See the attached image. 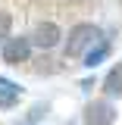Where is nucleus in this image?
<instances>
[{"mask_svg": "<svg viewBox=\"0 0 122 125\" xmlns=\"http://www.w3.org/2000/svg\"><path fill=\"white\" fill-rule=\"evenodd\" d=\"M94 44H100V28H97V25H88V22H81V25H75V28L69 31L66 56H81V53H88Z\"/></svg>", "mask_w": 122, "mask_h": 125, "instance_id": "1", "label": "nucleus"}, {"mask_svg": "<svg viewBox=\"0 0 122 125\" xmlns=\"http://www.w3.org/2000/svg\"><path fill=\"white\" fill-rule=\"evenodd\" d=\"M81 119H85V125H113L116 109H113L110 100H94V103L85 106V116Z\"/></svg>", "mask_w": 122, "mask_h": 125, "instance_id": "2", "label": "nucleus"}, {"mask_svg": "<svg viewBox=\"0 0 122 125\" xmlns=\"http://www.w3.org/2000/svg\"><path fill=\"white\" fill-rule=\"evenodd\" d=\"M60 28L53 25V22H38L34 25V31H31V44H38L41 50H50V47L60 44Z\"/></svg>", "mask_w": 122, "mask_h": 125, "instance_id": "3", "label": "nucleus"}, {"mask_svg": "<svg viewBox=\"0 0 122 125\" xmlns=\"http://www.w3.org/2000/svg\"><path fill=\"white\" fill-rule=\"evenodd\" d=\"M31 53V41L28 38H10L3 44V60L6 62H25Z\"/></svg>", "mask_w": 122, "mask_h": 125, "instance_id": "4", "label": "nucleus"}, {"mask_svg": "<svg viewBox=\"0 0 122 125\" xmlns=\"http://www.w3.org/2000/svg\"><path fill=\"white\" fill-rule=\"evenodd\" d=\"M103 91H107L110 97H119L122 94V66H113V72H110L107 81H103Z\"/></svg>", "mask_w": 122, "mask_h": 125, "instance_id": "5", "label": "nucleus"}, {"mask_svg": "<svg viewBox=\"0 0 122 125\" xmlns=\"http://www.w3.org/2000/svg\"><path fill=\"white\" fill-rule=\"evenodd\" d=\"M103 53H107V44L100 41V44L94 47V50H88V53H85V66H97V62L103 60Z\"/></svg>", "mask_w": 122, "mask_h": 125, "instance_id": "6", "label": "nucleus"}, {"mask_svg": "<svg viewBox=\"0 0 122 125\" xmlns=\"http://www.w3.org/2000/svg\"><path fill=\"white\" fill-rule=\"evenodd\" d=\"M16 100H19V91H16V88H10V84L0 88V109H3V106H13Z\"/></svg>", "mask_w": 122, "mask_h": 125, "instance_id": "7", "label": "nucleus"}, {"mask_svg": "<svg viewBox=\"0 0 122 125\" xmlns=\"http://www.w3.org/2000/svg\"><path fill=\"white\" fill-rule=\"evenodd\" d=\"M10 28H13V19H10V13H3V10H0V41H3V38H10Z\"/></svg>", "mask_w": 122, "mask_h": 125, "instance_id": "8", "label": "nucleus"}]
</instances>
